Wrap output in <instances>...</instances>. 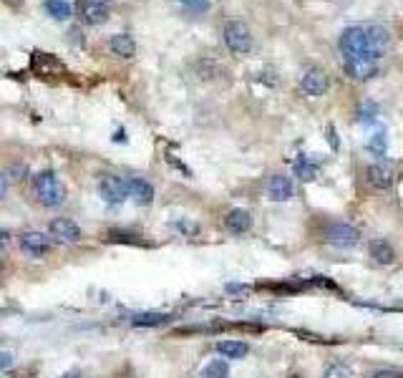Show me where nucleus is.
<instances>
[{
  "label": "nucleus",
  "mask_w": 403,
  "mask_h": 378,
  "mask_svg": "<svg viewBox=\"0 0 403 378\" xmlns=\"http://www.w3.org/2000/svg\"><path fill=\"white\" fill-rule=\"evenodd\" d=\"M371 378H403V371H398V368H378V371L371 373Z\"/></svg>",
  "instance_id": "26"
},
{
  "label": "nucleus",
  "mask_w": 403,
  "mask_h": 378,
  "mask_svg": "<svg viewBox=\"0 0 403 378\" xmlns=\"http://www.w3.org/2000/svg\"><path fill=\"white\" fill-rule=\"evenodd\" d=\"M328 139H331V146H333V149H338V144H340V141H338V134H335V129H333V126L328 129Z\"/></svg>",
  "instance_id": "29"
},
{
  "label": "nucleus",
  "mask_w": 403,
  "mask_h": 378,
  "mask_svg": "<svg viewBox=\"0 0 403 378\" xmlns=\"http://www.w3.org/2000/svg\"><path fill=\"white\" fill-rule=\"evenodd\" d=\"M290 197H293V182H290V177L275 175L267 179V199H272V202H288Z\"/></svg>",
  "instance_id": "13"
},
{
  "label": "nucleus",
  "mask_w": 403,
  "mask_h": 378,
  "mask_svg": "<svg viewBox=\"0 0 403 378\" xmlns=\"http://www.w3.org/2000/svg\"><path fill=\"white\" fill-rule=\"evenodd\" d=\"M127 189H129V197H132L136 204H141V207L154 202V187H151L146 179L132 177V179H127Z\"/></svg>",
  "instance_id": "14"
},
{
  "label": "nucleus",
  "mask_w": 403,
  "mask_h": 378,
  "mask_svg": "<svg viewBox=\"0 0 403 378\" xmlns=\"http://www.w3.org/2000/svg\"><path fill=\"white\" fill-rule=\"evenodd\" d=\"M366 179L376 189H391L393 182H396V169L388 162H376L366 169Z\"/></svg>",
  "instance_id": "10"
},
{
  "label": "nucleus",
  "mask_w": 403,
  "mask_h": 378,
  "mask_svg": "<svg viewBox=\"0 0 403 378\" xmlns=\"http://www.w3.org/2000/svg\"><path fill=\"white\" fill-rule=\"evenodd\" d=\"M46 11H49V15L53 20H68L73 8L68 0H46Z\"/></svg>",
  "instance_id": "20"
},
{
  "label": "nucleus",
  "mask_w": 403,
  "mask_h": 378,
  "mask_svg": "<svg viewBox=\"0 0 403 378\" xmlns=\"http://www.w3.org/2000/svg\"><path fill=\"white\" fill-rule=\"evenodd\" d=\"M343 68L350 78L355 81H368L378 73V58L371 56H353V58H343Z\"/></svg>",
  "instance_id": "7"
},
{
  "label": "nucleus",
  "mask_w": 403,
  "mask_h": 378,
  "mask_svg": "<svg viewBox=\"0 0 403 378\" xmlns=\"http://www.w3.org/2000/svg\"><path fill=\"white\" fill-rule=\"evenodd\" d=\"M33 187V197L41 207L46 210H58L60 204L66 202V187L60 182V177L56 172H41V175L33 177L30 182Z\"/></svg>",
  "instance_id": "1"
},
{
  "label": "nucleus",
  "mask_w": 403,
  "mask_h": 378,
  "mask_svg": "<svg viewBox=\"0 0 403 378\" xmlns=\"http://www.w3.org/2000/svg\"><path fill=\"white\" fill-rule=\"evenodd\" d=\"M202 378H229V366L227 360H210L205 366V371H202Z\"/></svg>",
  "instance_id": "21"
},
{
  "label": "nucleus",
  "mask_w": 403,
  "mask_h": 378,
  "mask_svg": "<svg viewBox=\"0 0 403 378\" xmlns=\"http://www.w3.org/2000/svg\"><path fill=\"white\" fill-rule=\"evenodd\" d=\"M3 265H6V263H3V258H0V270H3Z\"/></svg>",
  "instance_id": "32"
},
{
  "label": "nucleus",
  "mask_w": 403,
  "mask_h": 378,
  "mask_svg": "<svg viewBox=\"0 0 403 378\" xmlns=\"http://www.w3.org/2000/svg\"><path fill=\"white\" fill-rule=\"evenodd\" d=\"M169 320H172V315L169 313H136V315H132V320H129V325H134V328H162V325H167Z\"/></svg>",
  "instance_id": "15"
},
{
  "label": "nucleus",
  "mask_w": 403,
  "mask_h": 378,
  "mask_svg": "<svg viewBox=\"0 0 403 378\" xmlns=\"http://www.w3.org/2000/svg\"><path fill=\"white\" fill-rule=\"evenodd\" d=\"M13 366V355L6 353V351H0V371H6V368Z\"/></svg>",
  "instance_id": "28"
},
{
  "label": "nucleus",
  "mask_w": 403,
  "mask_h": 378,
  "mask_svg": "<svg viewBox=\"0 0 403 378\" xmlns=\"http://www.w3.org/2000/svg\"><path fill=\"white\" fill-rule=\"evenodd\" d=\"M340 51H343V58H353V56H371V58H378L371 49V38H368V28L366 25H348V28L340 33Z\"/></svg>",
  "instance_id": "2"
},
{
  "label": "nucleus",
  "mask_w": 403,
  "mask_h": 378,
  "mask_svg": "<svg viewBox=\"0 0 403 378\" xmlns=\"http://www.w3.org/2000/svg\"><path fill=\"white\" fill-rule=\"evenodd\" d=\"M222 36H224V46H227L232 53L247 56L252 51V30L247 28L242 20H229V23H224Z\"/></svg>",
  "instance_id": "3"
},
{
  "label": "nucleus",
  "mask_w": 403,
  "mask_h": 378,
  "mask_svg": "<svg viewBox=\"0 0 403 378\" xmlns=\"http://www.w3.org/2000/svg\"><path fill=\"white\" fill-rule=\"evenodd\" d=\"M111 51H114L116 56H121V58H132L134 53H136V43H134L132 36H127V33H116V36H111Z\"/></svg>",
  "instance_id": "18"
},
{
  "label": "nucleus",
  "mask_w": 403,
  "mask_h": 378,
  "mask_svg": "<svg viewBox=\"0 0 403 378\" xmlns=\"http://www.w3.org/2000/svg\"><path fill=\"white\" fill-rule=\"evenodd\" d=\"M217 353L224 355V358H232V360H240L250 353V346L245 341H219L215 346Z\"/></svg>",
  "instance_id": "16"
},
{
  "label": "nucleus",
  "mask_w": 403,
  "mask_h": 378,
  "mask_svg": "<svg viewBox=\"0 0 403 378\" xmlns=\"http://www.w3.org/2000/svg\"><path fill=\"white\" fill-rule=\"evenodd\" d=\"M293 169H295V177L302 182H313L315 177L320 175V167L313 162V159H307L305 154H300L295 159V164H293Z\"/></svg>",
  "instance_id": "19"
},
{
  "label": "nucleus",
  "mask_w": 403,
  "mask_h": 378,
  "mask_svg": "<svg viewBox=\"0 0 403 378\" xmlns=\"http://www.w3.org/2000/svg\"><path fill=\"white\" fill-rule=\"evenodd\" d=\"M224 229H227L229 234L250 232V229H252V215L247 210H240V207L229 210L227 215H224Z\"/></svg>",
  "instance_id": "12"
},
{
  "label": "nucleus",
  "mask_w": 403,
  "mask_h": 378,
  "mask_svg": "<svg viewBox=\"0 0 403 378\" xmlns=\"http://www.w3.org/2000/svg\"><path fill=\"white\" fill-rule=\"evenodd\" d=\"M179 3L189 15H202L210 11V0H179Z\"/></svg>",
  "instance_id": "22"
},
{
  "label": "nucleus",
  "mask_w": 403,
  "mask_h": 378,
  "mask_svg": "<svg viewBox=\"0 0 403 378\" xmlns=\"http://www.w3.org/2000/svg\"><path fill=\"white\" fill-rule=\"evenodd\" d=\"M18 247L28 258H36V260H43L53 250V247H51V237H46V234L38 232V229H25V232H20Z\"/></svg>",
  "instance_id": "5"
},
{
  "label": "nucleus",
  "mask_w": 403,
  "mask_h": 378,
  "mask_svg": "<svg viewBox=\"0 0 403 378\" xmlns=\"http://www.w3.org/2000/svg\"><path fill=\"white\" fill-rule=\"evenodd\" d=\"M323 237L331 242V245L350 247V245H355V242L361 240V232H358V229H355L353 225H348V222H333L331 227L325 229Z\"/></svg>",
  "instance_id": "9"
},
{
  "label": "nucleus",
  "mask_w": 403,
  "mask_h": 378,
  "mask_svg": "<svg viewBox=\"0 0 403 378\" xmlns=\"http://www.w3.org/2000/svg\"><path fill=\"white\" fill-rule=\"evenodd\" d=\"M76 15L86 25H101L108 20V8L101 0H76Z\"/></svg>",
  "instance_id": "8"
},
{
  "label": "nucleus",
  "mask_w": 403,
  "mask_h": 378,
  "mask_svg": "<svg viewBox=\"0 0 403 378\" xmlns=\"http://www.w3.org/2000/svg\"><path fill=\"white\" fill-rule=\"evenodd\" d=\"M8 189H11V177L8 172H0V199L8 197Z\"/></svg>",
  "instance_id": "27"
},
{
  "label": "nucleus",
  "mask_w": 403,
  "mask_h": 378,
  "mask_svg": "<svg viewBox=\"0 0 403 378\" xmlns=\"http://www.w3.org/2000/svg\"><path fill=\"white\" fill-rule=\"evenodd\" d=\"M323 378H355L353 371H350L348 366H343V363H335V366H331L328 371H325Z\"/></svg>",
  "instance_id": "24"
},
{
  "label": "nucleus",
  "mask_w": 403,
  "mask_h": 378,
  "mask_svg": "<svg viewBox=\"0 0 403 378\" xmlns=\"http://www.w3.org/2000/svg\"><path fill=\"white\" fill-rule=\"evenodd\" d=\"M8 242H11V232H8V229H3V227H0V247H6Z\"/></svg>",
  "instance_id": "30"
},
{
  "label": "nucleus",
  "mask_w": 403,
  "mask_h": 378,
  "mask_svg": "<svg viewBox=\"0 0 403 378\" xmlns=\"http://www.w3.org/2000/svg\"><path fill=\"white\" fill-rule=\"evenodd\" d=\"M98 194L106 204H114L119 207L121 202L129 199V189H127V179H121L116 175H103L98 179Z\"/></svg>",
  "instance_id": "6"
},
{
  "label": "nucleus",
  "mask_w": 403,
  "mask_h": 378,
  "mask_svg": "<svg viewBox=\"0 0 403 378\" xmlns=\"http://www.w3.org/2000/svg\"><path fill=\"white\" fill-rule=\"evenodd\" d=\"M49 234L51 240L60 242V245H79L84 240V232L71 217H53L49 222Z\"/></svg>",
  "instance_id": "4"
},
{
  "label": "nucleus",
  "mask_w": 403,
  "mask_h": 378,
  "mask_svg": "<svg viewBox=\"0 0 403 378\" xmlns=\"http://www.w3.org/2000/svg\"><path fill=\"white\" fill-rule=\"evenodd\" d=\"M174 229H177V232H181V234H187V237H194V234L199 232V225L192 222V220H177Z\"/></svg>",
  "instance_id": "25"
},
{
  "label": "nucleus",
  "mask_w": 403,
  "mask_h": 378,
  "mask_svg": "<svg viewBox=\"0 0 403 378\" xmlns=\"http://www.w3.org/2000/svg\"><path fill=\"white\" fill-rule=\"evenodd\" d=\"M60 378H81V373H76V371H71V373H63Z\"/></svg>",
  "instance_id": "31"
},
{
  "label": "nucleus",
  "mask_w": 403,
  "mask_h": 378,
  "mask_svg": "<svg viewBox=\"0 0 403 378\" xmlns=\"http://www.w3.org/2000/svg\"><path fill=\"white\" fill-rule=\"evenodd\" d=\"M371 258L378 265H391L396 260V250L388 240H373L371 242Z\"/></svg>",
  "instance_id": "17"
},
{
  "label": "nucleus",
  "mask_w": 403,
  "mask_h": 378,
  "mask_svg": "<svg viewBox=\"0 0 403 378\" xmlns=\"http://www.w3.org/2000/svg\"><path fill=\"white\" fill-rule=\"evenodd\" d=\"M300 86L307 96H323L325 91H328V86H331V81H328V73L323 68H307Z\"/></svg>",
  "instance_id": "11"
},
{
  "label": "nucleus",
  "mask_w": 403,
  "mask_h": 378,
  "mask_svg": "<svg viewBox=\"0 0 403 378\" xmlns=\"http://www.w3.org/2000/svg\"><path fill=\"white\" fill-rule=\"evenodd\" d=\"M368 151L376 156H383L385 154V134H373V139L368 141Z\"/></svg>",
  "instance_id": "23"
}]
</instances>
